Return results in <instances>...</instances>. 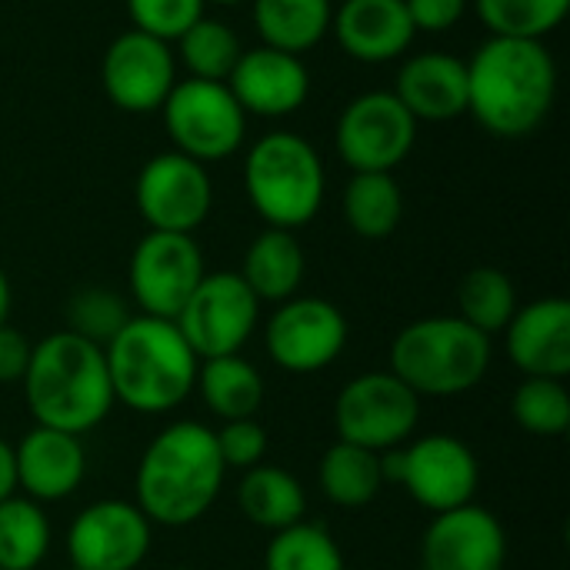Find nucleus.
I'll return each mask as SVG.
<instances>
[{
  "instance_id": "2f4dec72",
  "label": "nucleus",
  "mask_w": 570,
  "mask_h": 570,
  "mask_svg": "<svg viewBox=\"0 0 570 570\" xmlns=\"http://www.w3.org/2000/svg\"><path fill=\"white\" fill-rule=\"evenodd\" d=\"M264 570H347L334 534L317 521H297L277 531L264 551Z\"/></svg>"
},
{
  "instance_id": "e433bc0d",
  "label": "nucleus",
  "mask_w": 570,
  "mask_h": 570,
  "mask_svg": "<svg viewBox=\"0 0 570 570\" xmlns=\"http://www.w3.org/2000/svg\"><path fill=\"white\" fill-rule=\"evenodd\" d=\"M214 441H217L224 468H234V471H250V468L264 464V458H267V431L261 428L257 417L224 421L214 431Z\"/></svg>"
},
{
  "instance_id": "1a4fd4ad",
  "label": "nucleus",
  "mask_w": 570,
  "mask_h": 570,
  "mask_svg": "<svg viewBox=\"0 0 570 570\" xmlns=\"http://www.w3.org/2000/svg\"><path fill=\"white\" fill-rule=\"evenodd\" d=\"M421 424V397L391 371H367L347 381L334 401L337 441L384 454L404 448Z\"/></svg>"
},
{
  "instance_id": "79ce46f5",
  "label": "nucleus",
  "mask_w": 570,
  "mask_h": 570,
  "mask_svg": "<svg viewBox=\"0 0 570 570\" xmlns=\"http://www.w3.org/2000/svg\"><path fill=\"white\" fill-rule=\"evenodd\" d=\"M204 3H224V7H237V3H250V0H204Z\"/></svg>"
},
{
  "instance_id": "a878e982",
  "label": "nucleus",
  "mask_w": 570,
  "mask_h": 570,
  "mask_svg": "<svg viewBox=\"0 0 570 570\" xmlns=\"http://www.w3.org/2000/svg\"><path fill=\"white\" fill-rule=\"evenodd\" d=\"M264 47L304 57L331 33V0H250Z\"/></svg>"
},
{
  "instance_id": "a19ab883",
  "label": "nucleus",
  "mask_w": 570,
  "mask_h": 570,
  "mask_svg": "<svg viewBox=\"0 0 570 570\" xmlns=\"http://www.w3.org/2000/svg\"><path fill=\"white\" fill-rule=\"evenodd\" d=\"M10 307H13V291H10V277L0 267V327L10 324Z\"/></svg>"
},
{
  "instance_id": "39448f33",
  "label": "nucleus",
  "mask_w": 570,
  "mask_h": 570,
  "mask_svg": "<svg viewBox=\"0 0 570 570\" xmlns=\"http://www.w3.org/2000/svg\"><path fill=\"white\" fill-rule=\"evenodd\" d=\"M494 344L458 314L407 324L391 344V374L417 397H461L491 371Z\"/></svg>"
},
{
  "instance_id": "7c9ffc66",
  "label": "nucleus",
  "mask_w": 570,
  "mask_h": 570,
  "mask_svg": "<svg viewBox=\"0 0 570 570\" xmlns=\"http://www.w3.org/2000/svg\"><path fill=\"white\" fill-rule=\"evenodd\" d=\"M177 53L190 77L227 83L230 70L237 67V60L244 53V43H240L237 30L227 27L224 20L200 17L177 37Z\"/></svg>"
},
{
  "instance_id": "f257e3e1",
  "label": "nucleus",
  "mask_w": 570,
  "mask_h": 570,
  "mask_svg": "<svg viewBox=\"0 0 570 570\" xmlns=\"http://www.w3.org/2000/svg\"><path fill=\"white\" fill-rule=\"evenodd\" d=\"M227 468L214 428L174 421L150 438L134 474V504L154 528H190L220 498Z\"/></svg>"
},
{
  "instance_id": "393cba45",
  "label": "nucleus",
  "mask_w": 570,
  "mask_h": 570,
  "mask_svg": "<svg viewBox=\"0 0 570 570\" xmlns=\"http://www.w3.org/2000/svg\"><path fill=\"white\" fill-rule=\"evenodd\" d=\"M194 391L200 394L204 407H207L220 424H224V421L257 417V411H261V404H264V377H261V371H257L247 357H240V354L200 361Z\"/></svg>"
},
{
  "instance_id": "6ab92c4d",
  "label": "nucleus",
  "mask_w": 570,
  "mask_h": 570,
  "mask_svg": "<svg viewBox=\"0 0 570 570\" xmlns=\"http://www.w3.org/2000/svg\"><path fill=\"white\" fill-rule=\"evenodd\" d=\"M17 491L37 504H53L80 491L87 478V448L77 434L33 424L13 448Z\"/></svg>"
},
{
  "instance_id": "f3484780",
  "label": "nucleus",
  "mask_w": 570,
  "mask_h": 570,
  "mask_svg": "<svg viewBox=\"0 0 570 570\" xmlns=\"http://www.w3.org/2000/svg\"><path fill=\"white\" fill-rule=\"evenodd\" d=\"M504 524L481 504L434 514L421 538V570H504Z\"/></svg>"
},
{
  "instance_id": "4468645a",
  "label": "nucleus",
  "mask_w": 570,
  "mask_h": 570,
  "mask_svg": "<svg viewBox=\"0 0 570 570\" xmlns=\"http://www.w3.org/2000/svg\"><path fill=\"white\" fill-rule=\"evenodd\" d=\"M134 204L150 230L194 234L214 207V184L204 164L164 150L140 167Z\"/></svg>"
},
{
  "instance_id": "b1692460",
  "label": "nucleus",
  "mask_w": 570,
  "mask_h": 570,
  "mask_svg": "<svg viewBox=\"0 0 570 570\" xmlns=\"http://www.w3.org/2000/svg\"><path fill=\"white\" fill-rule=\"evenodd\" d=\"M237 508L250 524L277 534V531L304 521L307 494H304V484L291 471H284L277 464H257V468L244 471V478L237 484Z\"/></svg>"
},
{
  "instance_id": "dca6fc26",
  "label": "nucleus",
  "mask_w": 570,
  "mask_h": 570,
  "mask_svg": "<svg viewBox=\"0 0 570 570\" xmlns=\"http://www.w3.org/2000/svg\"><path fill=\"white\" fill-rule=\"evenodd\" d=\"M104 94L117 110L154 114L164 107L177 77V53L167 40H157L140 30H124L110 40L100 63Z\"/></svg>"
},
{
  "instance_id": "37998d69",
  "label": "nucleus",
  "mask_w": 570,
  "mask_h": 570,
  "mask_svg": "<svg viewBox=\"0 0 570 570\" xmlns=\"http://www.w3.org/2000/svg\"><path fill=\"white\" fill-rule=\"evenodd\" d=\"M67 570H80V568H73V564H70V568H67Z\"/></svg>"
},
{
  "instance_id": "f03ea898",
  "label": "nucleus",
  "mask_w": 570,
  "mask_h": 570,
  "mask_svg": "<svg viewBox=\"0 0 570 570\" xmlns=\"http://www.w3.org/2000/svg\"><path fill=\"white\" fill-rule=\"evenodd\" d=\"M558 97V63L544 40L488 37L468 60V114L494 137L534 134Z\"/></svg>"
},
{
  "instance_id": "cd10ccee",
  "label": "nucleus",
  "mask_w": 570,
  "mask_h": 570,
  "mask_svg": "<svg viewBox=\"0 0 570 570\" xmlns=\"http://www.w3.org/2000/svg\"><path fill=\"white\" fill-rule=\"evenodd\" d=\"M341 210L347 227L364 240H384L404 217V194L394 174H351Z\"/></svg>"
},
{
  "instance_id": "c9c22d12",
  "label": "nucleus",
  "mask_w": 570,
  "mask_h": 570,
  "mask_svg": "<svg viewBox=\"0 0 570 570\" xmlns=\"http://www.w3.org/2000/svg\"><path fill=\"white\" fill-rule=\"evenodd\" d=\"M127 13L134 30L174 43L204 17V0H127Z\"/></svg>"
},
{
  "instance_id": "9b49d317",
  "label": "nucleus",
  "mask_w": 570,
  "mask_h": 570,
  "mask_svg": "<svg viewBox=\"0 0 570 570\" xmlns=\"http://www.w3.org/2000/svg\"><path fill=\"white\" fill-rule=\"evenodd\" d=\"M334 144L354 174H394L417 144V120L394 90H367L341 110Z\"/></svg>"
},
{
  "instance_id": "6e6552de",
  "label": "nucleus",
  "mask_w": 570,
  "mask_h": 570,
  "mask_svg": "<svg viewBox=\"0 0 570 570\" xmlns=\"http://www.w3.org/2000/svg\"><path fill=\"white\" fill-rule=\"evenodd\" d=\"M160 114L174 150L204 167L234 157L244 147L247 114L227 83L184 77L167 94Z\"/></svg>"
},
{
  "instance_id": "ddd939ff",
  "label": "nucleus",
  "mask_w": 570,
  "mask_h": 570,
  "mask_svg": "<svg viewBox=\"0 0 570 570\" xmlns=\"http://www.w3.org/2000/svg\"><path fill=\"white\" fill-rule=\"evenodd\" d=\"M204 254L194 234H167L147 230L127 264L130 297L140 314L174 321L194 287L204 281Z\"/></svg>"
},
{
  "instance_id": "423d86ee",
  "label": "nucleus",
  "mask_w": 570,
  "mask_h": 570,
  "mask_svg": "<svg viewBox=\"0 0 570 570\" xmlns=\"http://www.w3.org/2000/svg\"><path fill=\"white\" fill-rule=\"evenodd\" d=\"M244 190L267 227H307L327 194V174L317 147L291 130L264 134L244 160Z\"/></svg>"
},
{
  "instance_id": "58836bf2",
  "label": "nucleus",
  "mask_w": 570,
  "mask_h": 570,
  "mask_svg": "<svg viewBox=\"0 0 570 570\" xmlns=\"http://www.w3.org/2000/svg\"><path fill=\"white\" fill-rule=\"evenodd\" d=\"M30 341L17 327H0V384H20L30 364Z\"/></svg>"
},
{
  "instance_id": "412c9836",
  "label": "nucleus",
  "mask_w": 570,
  "mask_h": 570,
  "mask_svg": "<svg viewBox=\"0 0 570 570\" xmlns=\"http://www.w3.org/2000/svg\"><path fill=\"white\" fill-rule=\"evenodd\" d=\"M331 30L341 50L361 63L397 60L417 37L404 0H344L331 17Z\"/></svg>"
},
{
  "instance_id": "9d476101",
  "label": "nucleus",
  "mask_w": 570,
  "mask_h": 570,
  "mask_svg": "<svg viewBox=\"0 0 570 570\" xmlns=\"http://www.w3.org/2000/svg\"><path fill=\"white\" fill-rule=\"evenodd\" d=\"M174 324L200 361L240 354L261 324V301L237 271L204 274Z\"/></svg>"
},
{
  "instance_id": "4be33fe9",
  "label": "nucleus",
  "mask_w": 570,
  "mask_h": 570,
  "mask_svg": "<svg viewBox=\"0 0 570 570\" xmlns=\"http://www.w3.org/2000/svg\"><path fill=\"white\" fill-rule=\"evenodd\" d=\"M394 97L421 120H454L468 114V63L454 53L424 50L397 70Z\"/></svg>"
},
{
  "instance_id": "2eb2a0df",
  "label": "nucleus",
  "mask_w": 570,
  "mask_h": 570,
  "mask_svg": "<svg viewBox=\"0 0 570 570\" xmlns=\"http://www.w3.org/2000/svg\"><path fill=\"white\" fill-rule=\"evenodd\" d=\"M150 544L154 524L134 501H94L67 528V558L80 570H137Z\"/></svg>"
},
{
  "instance_id": "aec40b11",
  "label": "nucleus",
  "mask_w": 570,
  "mask_h": 570,
  "mask_svg": "<svg viewBox=\"0 0 570 570\" xmlns=\"http://www.w3.org/2000/svg\"><path fill=\"white\" fill-rule=\"evenodd\" d=\"M504 354L524 377L570 374V304L564 297H541L511 317L504 327Z\"/></svg>"
},
{
  "instance_id": "c756f323",
  "label": "nucleus",
  "mask_w": 570,
  "mask_h": 570,
  "mask_svg": "<svg viewBox=\"0 0 570 570\" xmlns=\"http://www.w3.org/2000/svg\"><path fill=\"white\" fill-rule=\"evenodd\" d=\"M518 307V287L498 267H474L458 287V317L488 337L504 334Z\"/></svg>"
},
{
  "instance_id": "a211bd4d",
  "label": "nucleus",
  "mask_w": 570,
  "mask_h": 570,
  "mask_svg": "<svg viewBox=\"0 0 570 570\" xmlns=\"http://www.w3.org/2000/svg\"><path fill=\"white\" fill-rule=\"evenodd\" d=\"M227 87L247 117H291L311 97V73L297 53L261 43L240 53Z\"/></svg>"
},
{
  "instance_id": "4c0bfd02",
  "label": "nucleus",
  "mask_w": 570,
  "mask_h": 570,
  "mask_svg": "<svg viewBox=\"0 0 570 570\" xmlns=\"http://www.w3.org/2000/svg\"><path fill=\"white\" fill-rule=\"evenodd\" d=\"M404 7L414 30L424 33H444L458 27L461 17L468 13V0H404Z\"/></svg>"
},
{
  "instance_id": "473e14b6",
  "label": "nucleus",
  "mask_w": 570,
  "mask_h": 570,
  "mask_svg": "<svg viewBox=\"0 0 570 570\" xmlns=\"http://www.w3.org/2000/svg\"><path fill=\"white\" fill-rule=\"evenodd\" d=\"M474 10L491 37L544 40L564 23L570 0H474Z\"/></svg>"
},
{
  "instance_id": "bb28decb",
  "label": "nucleus",
  "mask_w": 570,
  "mask_h": 570,
  "mask_svg": "<svg viewBox=\"0 0 570 570\" xmlns=\"http://www.w3.org/2000/svg\"><path fill=\"white\" fill-rule=\"evenodd\" d=\"M317 488L321 494L344 508L357 511L367 508L381 491H384V471H381V454L364 451L347 441H334L317 464Z\"/></svg>"
},
{
  "instance_id": "f8f14e48",
  "label": "nucleus",
  "mask_w": 570,
  "mask_h": 570,
  "mask_svg": "<svg viewBox=\"0 0 570 570\" xmlns=\"http://www.w3.org/2000/svg\"><path fill=\"white\" fill-rule=\"evenodd\" d=\"M347 334V317L337 304L297 294L274 304L264 324V351L287 374H317L344 354Z\"/></svg>"
},
{
  "instance_id": "5701e85b",
  "label": "nucleus",
  "mask_w": 570,
  "mask_h": 570,
  "mask_svg": "<svg viewBox=\"0 0 570 570\" xmlns=\"http://www.w3.org/2000/svg\"><path fill=\"white\" fill-rule=\"evenodd\" d=\"M237 274L244 277V284L254 291L261 304H284L297 297L304 274H307V257H304L297 234L281 230V227L261 230L247 244L244 264Z\"/></svg>"
},
{
  "instance_id": "f704fd0d",
  "label": "nucleus",
  "mask_w": 570,
  "mask_h": 570,
  "mask_svg": "<svg viewBox=\"0 0 570 570\" xmlns=\"http://www.w3.org/2000/svg\"><path fill=\"white\" fill-rule=\"evenodd\" d=\"M130 317L127 301L107 287H80L67 301V331L97 347H107Z\"/></svg>"
},
{
  "instance_id": "0eeeda50",
  "label": "nucleus",
  "mask_w": 570,
  "mask_h": 570,
  "mask_svg": "<svg viewBox=\"0 0 570 570\" xmlns=\"http://www.w3.org/2000/svg\"><path fill=\"white\" fill-rule=\"evenodd\" d=\"M381 471L384 484L404 488L431 514L474 504L481 488V464L454 434H424L404 448L384 451Z\"/></svg>"
},
{
  "instance_id": "20e7f679",
  "label": "nucleus",
  "mask_w": 570,
  "mask_h": 570,
  "mask_svg": "<svg viewBox=\"0 0 570 570\" xmlns=\"http://www.w3.org/2000/svg\"><path fill=\"white\" fill-rule=\"evenodd\" d=\"M114 401L137 414L177 411L197 384L200 357L180 327L164 317L134 314L104 347Z\"/></svg>"
},
{
  "instance_id": "c85d7f7f",
  "label": "nucleus",
  "mask_w": 570,
  "mask_h": 570,
  "mask_svg": "<svg viewBox=\"0 0 570 570\" xmlns=\"http://www.w3.org/2000/svg\"><path fill=\"white\" fill-rule=\"evenodd\" d=\"M53 544V528L43 504L10 494L0 501V570H37Z\"/></svg>"
},
{
  "instance_id": "ea45409f",
  "label": "nucleus",
  "mask_w": 570,
  "mask_h": 570,
  "mask_svg": "<svg viewBox=\"0 0 570 570\" xmlns=\"http://www.w3.org/2000/svg\"><path fill=\"white\" fill-rule=\"evenodd\" d=\"M17 494V468H13V448L0 438V501Z\"/></svg>"
},
{
  "instance_id": "7ed1b4c3",
  "label": "nucleus",
  "mask_w": 570,
  "mask_h": 570,
  "mask_svg": "<svg viewBox=\"0 0 570 570\" xmlns=\"http://www.w3.org/2000/svg\"><path fill=\"white\" fill-rule=\"evenodd\" d=\"M20 387L33 424L77 438L100 428L117 404L104 347L70 331H53L30 347Z\"/></svg>"
},
{
  "instance_id": "72a5a7b5",
  "label": "nucleus",
  "mask_w": 570,
  "mask_h": 570,
  "mask_svg": "<svg viewBox=\"0 0 570 570\" xmlns=\"http://www.w3.org/2000/svg\"><path fill=\"white\" fill-rule=\"evenodd\" d=\"M518 428L538 438H561L570 428V391L554 377H524L511 397Z\"/></svg>"
}]
</instances>
